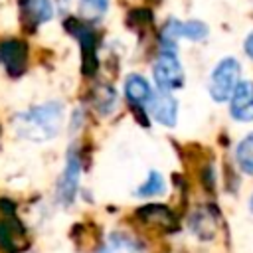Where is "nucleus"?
<instances>
[{"mask_svg": "<svg viewBox=\"0 0 253 253\" xmlns=\"http://www.w3.org/2000/svg\"><path fill=\"white\" fill-rule=\"evenodd\" d=\"M164 190H166V186H164L162 174L156 172V170H150L146 182H142V184L138 186L136 196H138V198H142V196H158V194H164Z\"/></svg>", "mask_w": 253, "mask_h": 253, "instance_id": "2eb2a0df", "label": "nucleus"}, {"mask_svg": "<svg viewBox=\"0 0 253 253\" xmlns=\"http://www.w3.org/2000/svg\"><path fill=\"white\" fill-rule=\"evenodd\" d=\"M229 101H231L229 111L235 121H241V123L253 121V83L251 81L237 83Z\"/></svg>", "mask_w": 253, "mask_h": 253, "instance_id": "0eeeda50", "label": "nucleus"}, {"mask_svg": "<svg viewBox=\"0 0 253 253\" xmlns=\"http://www.w3.org/2000/svg\"><path fill=\"white\" fill-rule=\"evenodd\" d=\"M65 28L77 38L79 45H81V53H83V73L85 75H93L97 71V38L95 32L83 24L77 22L73 18L65 20Z\"/></svg>", "mask_w": 253, "mask_h": 253, "instance_id": "20e7f679", "label": "nucleus"}, {"mask_svg": "<svg viewBox=\"0 0 253 253\" xmlns=\"http://www.w3.org/2000/svg\"><path fill=\"white\" fill-rule=\"evenodd\" d=\"M97 253H144V249L126 233H111L107 243L101 245Z\"/></svg>", "mask_w": 253, "mask_h": 253, "instance_id": "9b49d317", "label": "nucleus"}, {"mask_svg": "<svg viewBox=\"0 0 253 253\" xmlns=\"http://www.w3.org/2000/svg\"><path fill=\"white\" fill-rule=\"evenodd\" d=\"M148 111L152 115L154 121H158L164 126H174L176 125V117H178V103L174 97H170L168 93H156L150 97L148 101Z\"/></svg>", "mask_w": 253, "mask_h": 253, "instance_id": "6e6552de", "label": "nucleus"}, {"mask_svg": "<svg viewBox=\"0 0 253 253\" xmlns=\"http://www.w3.org/2000/svg\"><path fill=\"white\" fill-rule=\"evenodd\" d=\"M138 217L148 221V223H154L162 229H170L176 221H174V213L166 208V206H156V204H150V206H144L140 208L138 211Z\"/></svg>", "mask_w": 253, "mask_h": 253, "instance_id": "f8f14e48", "label": "nucleus"}, {"mask_svg": "<svg viewBox=\"0 0 253 253\" xmlns=\"http://www.w3.org/2000/svg\"><path fill=\"white\" fill-rule=\"evenodd\" d=\"M208 36V26L200 20H188V22H180V38H188L192 42H202Z\"/></svg>", "mask_w": 253, "mask_h": 253, "instance_id": "f3484780", "label": "nucleus"}, {"mask_svg": "<svg viewBox=\"0 0 253 253\" xmlns=\"http://www.w3.org/2000/svg\"><path fill=\"white\" fill-rule=\"evenodd\" d=\"M245 51H247V55L253 59V32L247 36V40H245Z\"/></svg>", "mask_w": 253, "mask_h": 253, "instance_id": "aec40b11", "label": "nucleus"}, {"mask_svg": "<svg viewBox=\"0 0 253 253\" xmlns=\"http://www.w3.org/2000/svg\"><path fill=\"white\" fill-rule=\"evenodd\" d=\"M192 229H194L202 239L211 237V235H213V219H211V215H210L208 211H204V210L196 211V213L192 215Z\"/></svg>", "mask_w": 253, "mask_h": 253, "instance_id": "a211bd4d", "label": "nucleus"}, {"mask_svg": "<svg viewBox=\"0 0 253 253\" xmlns=\"http://www.w3.org/2000/svg\"><path fill=\"white\" fill-rule=\"evenodd\" d=\"M79 174H81V162H79L77 152L71 150L67 154V164L59 178V184H57V198L63 206L73 202V198L77 194V186H79Z\"/></svg>", "mask_w": 253, "mask_h": 253, "instance_id": "39448f33", "label": "nucleus"}, {"mask_svg": "<svg viewBox=\"0 0 253 253\" xmlns=\"http://www.w3.org/2000/svg\"><path fill=\"white\" fill-rule=\"evenodd\" d=\"M152 75H154V83L162 93L180 89L184 85V67L176 57V53L170 49H164L156 57L152 65Z\"/></svg>", "mask_w": 253, "mask_h": 253, "instance_id": "7ed1b4c3", "label": "nucleus"}, {"mask_svg": "<svg viewBox=\"0 0 253 253\" xmlns=\"http://www.w3.org/2000/svg\"><path fill=\"white\" fill-rule=\"evenodd\" d=\"M28 47L20 40H4L0 42V63L6 67L10 75H22L26 69Z\"/></svg>", "mask_w": 253, "mask_h": 253, "instance_id": "423d86ee", "label": "nucleus"}, {"mask_svg": "<svg viewBox=\"0 0 253 253\" xmlns=\"http://www.w3.org/2000/svg\"><path fill=\"white\" fill-rule=\"evenodd\" d=\"M109 8V0H79V12L85 20H99Z\"/></svg>", "mask_w": 253, "mask_h": 253, "instance_id": "dca6fc26", "label": "nucleus"}, {"mask_svg": "<svg viewBox=\"0 0 253 253\" xmlns=\"http://www.w3.org/2000/svg\"><path fill=\"white\" fill-rule=\"evenodd\" d=\"M20 12L22 22L28 28H36L53 16V4L51 0H20Z\"/></svg>", "mask_w": 253, "mask_h": 253, "instance_id": "1a4fd4ad", "label": "nucleus"}, {"mask_svg": "<svg viewBox=\"0 0 253 253\" xmlns=\"http://www.w3.org/2000/svg\"><path fill=\"white\" fill-rule=\"evenodd\" d=\"M239 73H241V65L237 59L233 57H223L211 71L210 75V85L208 91L211 95L213 101L223 103L231 97L233 89L239 83Z\"/></svg>", "mask_w": 253, "mask_h": 253, "instance_id": "f03ea898", "label": "nucleus"}, {"mask_svg": "<svg viewBox=\"0 0 253 253\" xmlns=\"http://www.w3.org/2000/svg\"><path fill=\"white\" fill-rule=\"evenodd\" d=\"M249 208H251V211H253V196H251V202H249Z\"/></svg>", "mask_w": 253, "mask_h": 253, "instance_id": "412c9836", "label": "nucleus"}, {"mask_svg": "<svg viewBox=\"0 0 253 253\" xmlns=\"http://www.w3.org/2000/svg\"><path fill=\"white\" fill-rule=\"evenodd\" d=\"M24 235L22 225L16 219H2L0 221V247L8 253L16 251V237Z\"/></svg>", "mask_w": 253, "mask_h": 253, "instance_id": "ddd939ff", "label": "nucleus"}, {"mask_svg": "<svg viewBox=\"0 0 253 253\" xmlns=\"http://www.w3.org/2000/svg\"><path fill=\"white\" fill-rule=\"evenodd\" d=\"M63 126V105L59 101H49L43 105L30 107L18 113L14 119V128L22 138L43 142L59 134Z\"/></svg>", "mask_w": 253, "mask_h": 253, "instance_id": "f257e3e1", "label": "nucleus"}, {"mask_svg": "<svg viewBox=\"0 0 253 253\" xmlns=\"http://www.w3.org/2000/svg\"><path fill=\"white\" fill-rule=\"evenodd\" d=\"M99 93L101 95L95 97V105H97V109L101 113H109L115 107V91L111 87H103Z\"/></svg>", "mask_w": 253, "mask_h": 253, "instance_id": "6ab92c4d", "label": "nucleus"}, {"mask_svg": "<svg viewBox=\"0 0 253 253\" xmlns=\"http://www.w3.org/2000/svg\"><path fill=\"white\" fill-rule=\"evenodd\" d=\"M125 97L126 101L134 107V109H144L152 97V91H150V85L148 81L142 77V75H136V73H130L126 79H125Z\"/></svg>", "mask_w": 253, "mask_h": 253, "instance_id": "9d476101", "label": "nucleus"}, {"mask_svg": "<svg viewBox=\"0 0 253 253\" xmlns=\"http://www.w3.org/2000/svg\"><path fill=\"white\" fill-rule=\"evenodd\" d=\"M235 162L245 174L253 176V132H249L245 138L239 140L235 148Z\"/></svg>", "mask_w": 253, "mask_h": 253, "instance_id": "4468645a", "label": "nucleus"}]
</instances>
